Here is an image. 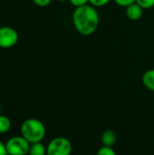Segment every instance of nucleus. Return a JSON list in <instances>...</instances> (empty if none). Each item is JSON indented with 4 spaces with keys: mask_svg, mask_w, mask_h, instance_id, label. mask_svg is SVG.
<instances>
[{
    "mask_svg": "<svg viewBox=\"0 0 154 155\" xmlns=\"http://www.w3.org/2000/svg\"><path fill=\"white\" fill-rule=\"evenodd\" d=\"M99 21L97 10L91 5L76 7L73 13V25L82 35H93L98 28Z\"/></svg>",
    "mask_w": 154,
    "mask_h": 155,
    "instance_id": "1",
    "label": "nucleus"
},
{
    "mask_svg": "<svg viewBox=\"0 0 154 155\" xmlns=\"http://www.w3.org/2000/svg\"><path fill=\"white\" fill-rule=\"evenodd\" d=\"M20 131L21 135L30 143L42 142L46 134L44 124L35 118H28L25 120L21 124Z\"/></svg>",
    "mask_w": 154,
    "mask_h": 155,
    "instance_id": "2",
    "label": "nucleus"
},
{
    "mask_svg": "<svg viewBox=\"0 0 154 155\" xmlns=\"http://www.w3.org/2000/svg\"><path fill=\"white\" fill-rule=\"evenodd\" d=\"M72 151V143L64 136L52 139L46 146V155H71Z\"/></svg>",
    "mask_w": 154,
    "mask_h": 155,
    "instance_id": "3",
    "label": "nucleus"
},
{
    "mask_svg": "<svg viewBox=\"0 0 154 155\" xmlns=\"http://www.w3.org/2000/svg\"><path fill=\"white\" fill-rule=\"evenodd\" d=\"M5 144L8 155H27L31 145L22 135L9 138Z\"/></svg>",
    "mask_w": 154,
    "mask_h": 155,
    "instance_id": "4",
    "label": "nucleus"
},
{
    "mask_svg": "<svg viewBox=\"0 0 154 155\" xmlns=\"http://www.w3.org/2000/svg\"><path fill=\"white\" fill-rule=\"evenodd\" d=\"M19 39L17 31L11 26L0 27V48L8 49L15 46Z\"/></svg>",
    "mask_w": 154,
    "mask_h": 155,
    "instance_id": "5",
    "label": "nucleus"
},
{
    "mask_svg": "<svg viewBox=\"0 0 154 155\" xmlns=\"http://www.w3.org/2000/svg\"><path fill=\"white\" fill-rule=\"evenodd\" d=\"M126 16L132 21H137L142 18L143 15V8L141 7L136 2L125 7Z\"/></svg>",
    "mask_w": 154,
    "mask_h": 155,
    "instance_id": "6",
    "label": "nucleus"
},
{
    "mask_svg": "<svg viewBox=\"0 0 154 155\" xmlns=\"http://www.w3.org/2000/svg\"><path fill=\"white\" fill-rule=\"evenodd\" d=\"M117 140V135L116 133L113 130H106L103 133L101 136V142L103 146H107V147H113Z\"/></svg>",
    "mask_w": 154,
    "mask_h": 155,
    "instance_id": "7",
    "label": "nucleus"
},
{
    "mask_svg": "<svg viewBox=\"0 0 154 155\" xmlns=\"http://www.w3.org/2000/svg\"><path fill=\"white\" fill-rule=\"evenodd\" d=\"M143 84L148 90L154 92V69L147 70L142 78Z\"/></svg>",
    "mask_w": 154,
    "mask_h": 155,
    "instance_id": "8",
    "label": "nucleus"
},
{
    "mask_svg": "<svg viewBox=\"0 0 154 155\" xmlns=\"http://www.w3.org/2000/svg\"><path fill=\"white\" fill-rule=\"evenodd\" d=\"M28 155H46V146H44L42 142L31 143Z\"/></svg>",
    "mask_w": 154,
    "mask_h": 155,
    "instance_id": "9",
    "label": "nucleus"
},
{
    "mask_svg": "<svg viewBox=\"0 0 154 155\" xmlns=\"http://www.w3.org/2000/svg\"><path fill=\"white\" fill-rule=\"evenodd\" d=\"M12 126L11 120L3 114H0V134H6Z\"/></svg>",
    "mask_w": 154,
    "mask_h": 155,
    "instance_id": "10",
    "label": "nucleus"
},
{
    "mask_svg": "<svg viewBox=\"0 0 154 155\" xmlns=\"http://www.w3.org/2000/svg\"><path fill=\"white\" fill-rule=\"evenodd\" d=\"M96 155H116L115 151L113 149V147H107V146H102Z\"/></svg>",
    "mask_w": 154,
    "mask_h": 155,
    "instance_id": "11",
    "label": "nucleus"
},
{
    "mask_svg": "<svg viewBox=\"0 0 154 155\" xmlns=\"http://www.w3.org/2000/svg\"><path fill=\"white\" fill-rule=\"evenodd\" d=\"M136 3L143 9H151L154 7V0H136Z\"/></svg>",
    "mask_w": 154,
    "mask_h": 155,
    "instance_id": "12",
    "label": "nucleus"
},
{
    "mask_svg": "<svg viewBox=\"0 0 154 155\" xmlns=\"http://www.w3.org/2000/svg\"><path fill=\"white\" fill-rule=\"evenodd\" d=\"M111 0H89V3L91 5L94 7H101L103 5H106Z\"/></svg>",
    "mask_w": 154,
    "mask_h": 155,
    "instance_id": "13",
    "label": "nucleus"
},
{
    "mask_svg": "<svg viewBox=\"0 0 154 155\" xmlns=\"http://www.w3.org/2000/svg\"><path fill=\"white\" fill-rule=\"evenodd\" d=\"M70 3L76 7H80V6H84V5H88L89 3V0H69Z\"/></svg>",
    "mask_w": 154,
    "mask_h": 155,
    "instance_id": "14",
    "label": "nucleus"
},
{
    "mask_svg": "<svg viewBox=\"0 0 154 155\" xmlns=\"http://www.w3.org/2000/svg\"><path fill=\"white\" fill-rule=\"evenodd\" d=\"M118 5L123 6V7H127L128 5L133 4L136 2V0H113Z\"/></svg>",
    "mask_w": 154,
    "mask_h": 155,
    "instance_id": "15",
    "label": "nucleus"
},
{
    "mask_svg": "<svg viewBox=\"0 0 154 155\" xmlns=\"http://www.w3.org/2000/svg\"><path fill=\"white\" fill-rule=\"evenodd\" d=\"M33 2L40 7H44L47 6L48 5H50V3L52 2V0H33Z\"/></svg>",
    "mask_w": 154,
    "mask_h": 155,
    "instance_id": "16",
    "label": "nucleus"
},
{
    "mask_svg": "<svg viewBox=\"0 0 154 155\" xmlns=\"http://www.w3.org/2000/svg\"><path fill=\"white\" fill-rule=\"evenodd\" d=\"M0 155H8L6 148H5V144L2 143L1 141H0Z\"/></svg>",
    "mask_w": 154,
    "mask_h": 155,
    "instance_id": "17",
    "label": "nucleus"
},
{
    "mask_svg": "<svg viewBox=\"0 0 154 155\" xmlns=\"http://www.w3.org/2000/svg\"><path fill=\"white\" fill-rule=\"evenodd\" d=\"M57 1H59V2H64V1H66V0H57Z\"/></svg>",
    "mask_w": 154,
    "mask_h": 155,
    "instance_id": "18",
    "label": "nucleus"
},
{
    "mask_svg": "<svg viewBox=\"0 0 154 155\" xmlns=\"http://www.w3.org/2000/svg\"><path fill=\"white\" fill-rule=\"evenodd\" d=\"M0 113H1V104H0Z\"/></svg>",
    "mask_w": 154,
    "mask_h": 155,
    "instance_id": "19",
    "label": "nucleus"
}]
</instances>
